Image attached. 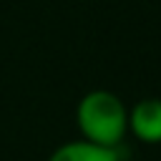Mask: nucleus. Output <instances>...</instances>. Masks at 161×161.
Instances as JSON below:
<instances>
[{
    "label": "nucleus",
    "instance_id": "obj_1",
    "mask_svg": "<svg viewBox=\"0 0 161 161\" xmlns=\"http://www.w3.org/2000/svg\"><path fill=\"white\" fill-rule=\"evenodd\" d=\"M75 126L83 141L118 148L128 136V106L113 91L93 88L75 106Z\"/></svg>",
    "mask_w": 161,
    "mask_h": 161
},
{
    "label": "nucleus",
    "instance_id": "obj_2",
    "mask_svg": "<svg viewBox=\"0 0 161 161\" xmlns=\"http://www.w3.org/2000/svg\"><path fill=\"white\" fill-rule=\"evenodd\" d=\"M128 133L141 143H161V98H141L128 108Z\"/></svg>",
    "mask_w": 161,
    "mask_h": 161
},
{
    "label": "nucleus",
    "instance_id": "obj_3",
    "mask_svg": "<svg viewBox=\"0 0 161 161\" xmlns=\"http://www.w3.org/2000/svg\"><path fill=\"white\" fill-rule=\"evenodd\" d=\"M48 161H121V153L118 148H106V146L75 138V141L60 143L48 156Z\"/></svg>",
    "mask_w": 161,
    "mask_h": 161
}]
</instances>
